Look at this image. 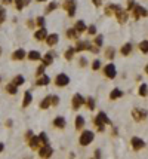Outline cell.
Here are the masks:
<instances>
[{
	"mask_svg": "<svg viewBox=\"0 0 148 159\" xmlns=\"http://www.w3.org/2000/svg\"><path fill=\"white\" fill-rule=\"evenodd\" d=\"M95 124H96V126H98V131L102 132L104 125H105V124H111V121L108 119V116L104 113V112H99L98 116H96V119H95Z\"/></svg>",
	"mask_w": 148,
	"mask_h": 159,
	"instance_id": "6da1fadb",
	"label": "cell"
},
{
	"mask_svg": "<svg viewBox=\"0 0 148 159\" xmlns=\"http://www.w3.org/2000/svg\"><path fill=\"white\" fill-rule=\"evenodd\" d=\"M74 51L76 52H80V51H92L93 54H98L99 52V49L98 48H95V46H92L89 42H77V45H76V48H74Z\"/></svg>",
	"mask_w": 148,
	"mask_h": 159,
	"instance_id": "7a4b0ae2",
	"label": "cell"
},
{
	"mask_svg": "<svg viewBox=\"0 0 148 159\" xmlns=\"http://www.w3.org/2000/svg\"><path fill=\"white\" fill-rule=\"evenodd\" d=\"M93 132L92 131H83V134L80 137V144L81 146H88V144H91L92 141H93Z\"/></svg>",
	"mask_w": 148,
	"mask_h": 159,
	"instance_id": "3957f363",
	"label": "cell"
},
{
	"mask_svg": "<svg viewBox=\"0 0 148 159\" xmlns=\"http://www.w3.org/2000/svg\"><path fill=\"white\" fill-rule=\"evenodd\" d=\"M132 116H133V119L135 121H144V119H147L148 116V112L145 109H133L132 110Z\"/></svg>",
	"mask_w": 148,
	"mask_h": 159,
	"instance_id": "277c9868",
	"label": "cell"
},
{
	"mask_svg": "<svg viewBox=\"0 0 148 159\" xmlns=\"http://www.w3.org/2000/svg\"><path fill=\"white\" fill-rule=\"evenodd\" d=\"M132 9H133V18H135V20H139L141 16H148V11L145 9V8L139 6V5L133 6Z\"/></svg>",
	"mask_w": 148,
	"mask_h": 159,
	"instance_id": "5b68a950",
	"label": "cell"
},
{
	"mask_svg": "<svg viewBox=\"0 0 148 159\" xmlns=\"http://www.w3.org/2000/svg\"><path fill=\"white\" fill-rule=\"evenodd\" d=\"M64 9L68 12L70 16H74V13H76V0H65L64 2Z\"/></svg>",
	"mask_w": 148,
	"mask_h": 159,
	"instance_id": "8992f818",
	"label": "cell"
},
{
	"mask_svg": "<svg viewBox=\"0 0 148 159\" xmlns=\"http://www.w3.org/2000/svg\"><path fill=\"white\" fill-rule=\"evenodd\" d=\"M104 74H105L108 79H114L115 74H117V71H115V66H114V64H108V66H105V67H104Z\"/></svg>",
	"mask_w": 148,
	"mask_h": 159,
	"instance_id": "52a82bcc",
	"label": "cell"
},
{
	"mask_svg": "<svg viewBox=\"0 0 148 159\" xmlns=\"http://www.w3.org/2000/svg\"><path fill=\"white\" fill-rule=\"evenodd\" d=\"M52 153H53V149L50 147L49 144H45L43 147L40 149V152H39V155H40V158H43V159L50 158V156H52Z\"/></svg>",
	"mask_w": 148,
	"mask_h": 159,
	"instance_id": "ba28073f",
	"label": "cell"
},
{
	"mask_svg": "<svg viewBox=\"0 0 148 159\" xmlns=\"http://www.w3.org/2000/svg\"><path fill=\"white\" fill-rule=\"evenodd\" d=\"M55 83H57L58 86H67L70 83V78L67 74H64V73H61V74H58L57 79H55Z\"/></svg>",
	"mask_w": 148,
	"mask_h": 159,
	"instance_id": "9c48e42d",
	"label": "cell"
},
{
	"mask_svg": "<svg viewBox=\"0 0 148 159\" xmlns=\"http://www.w3.org/2000/svg\"><path fill=\"white\" fill-rule=\"evenodd\" d=\"M130 143H132V147L135 149V150H141V149L145 147V141L142 138H138V137H133L130 140Z\"/></svg>",
	"mask_w": 148,
	"mask_h": 159,
	"instance_id": "30bf717a",
	"label": "cell"
},
{
	"mask_svg": "<svg viewBox=\"0 0 148 159\" xmlns=\"http://www.w3.org/2000/svg\"><path fill=\"white\" fill-rule=\"evenodd\" d=\"M83 104H84V98H83L80 94H76V95L73 97V109L77 110V109H80Z\"/></svg>",
	"mask_w": 148,
	"mask_h": 159,
	"instance_id": "8fae6325",
	"label": "cell"
},
{
	"mask_svg": "<svg viewBox=\"0 0 148 159\" xmlns=\"http://www.w3.org/2000/svg\"><path fill=\"white\" fill-rule=\"evenodd\" d=\"M115 16H117V20H119L120 24H125L126 21H127V12L123 11L122 8H119V9L115 11Z\"/></svg>",
	"mask_w": 148,
	"mask_h": 159,
	"instance_id": "7c38bea8",
	"label": "cell"
},
{
	"mask_svg": "<svg viewBox=\"0 0 148 159\" xmlns=\"http://www.w3.org/2000/svg\"><path fill=\"white\" fill-rule=\"evenodd\" d=\"M25 51L24 49H18V51H15L13 54H12V60H15V61H21V60H24L25 58Z\"/></svg>",
	"mask_w": 148,
	"mask_h": 159,
	"instance_id": "4fadbf2b",
	"label": "cell"
},
{
	"mask_svg": "<svg viewBox=\"0 0 148 159\" xmlns=\"http://www.w3.org/2000/svg\"><path fill=\"white\" fill-rule=\"evenodd\" d=\"M33 101V95H31V92L27 91L24 94V101H22V107H28L30 104Z\"/></svg>",
	"mask_w": 148,
	"mask_h": 159,
	"instance_id": "5bb4252c",
	"label": "cell"
},
{
	"mask_svg": "<svg viewBox=\"0 0 148 159\" xmlns=\"http://www.w3.org/2000/svg\"><path fill=\"white\" fill-rule=\"evenodd\" d=\"M34 37L37 39V40H45L46 37H47V31H46L45 27H42V28H40L39 31H36Z\"/></svg>",
	"mask_w": 148,
	"mask_h": 159,
	"instance_id": "9a60e30c",
	"label": "cell"
},
{
	"mask_svg": "<svg viewBox=\"0 0 148 159\" xmlns=\"http://www.w3.org/2000/svg\"><path fill=\"white\" fill-rule=\"evenodd\" d=\"M58 40H59L58 34H49V36L46 37V42H47V45H49V46L57 45V43H58Z\"/></svg>",
	"mask_w": 148,
	"mask_h": 159,
	"instance_id": "2e32d148",
	"label": "cell"
},
{
	"mask_svg": "<svg viewBox=\"0 0 148 159\" xmlns=\"http://www.w3.org/2000/svg\"><path fill=\"white\" fill-rule=\"evenodd\" d=\"M53 57H55V54L53 52H47L45 57H43V66H50L52 64V61H53Z\"/></svg>",
	"mask_w": 148,
	"mask_h": 159,
	"instance_id": "e0dca14e",
	"label": "cell"
},
{
	"mask_svg": "<svg viewBox=\"0 0 148 159\" xmlns=\"http://www.w3.org/2000/svg\"><path fill=\"white\" fill-rule=\"evenodd\" d=\"M39 144H40V140H39V137H30L28 138V146L31 149H37L39 147Z\"/></svg>",
	"mask_w": 148,
	"mask_h": 159,
	"instance_id": "ac0fdd59",
	"label": "cell"
},
{
	"mask_svg": "<svg viewBox=\"0 0 148 159\" xmlns=\"http://www.w3.org/2000/svg\"><path fill=\"white\" fill-rule=\"evenodd\" d=\"M53 125L57 126V128H65V125H67V122H65V119H64V117L58 116L57 119H53Z\"/></svg>",
	"mask_w": 148,
	"mask_h": 159,
	"instance_id": "d6986e66",
	"label": "cell"
},
{
	"mask_svg": "<svg viewBox=\"0 0 148 159\" xmlns=\"http://www.w3.org/2000/svg\"><path fill=\"white\" fill-rule=\"evenodd\" d=\"M49 82H50V79H49L46 74H42L40 79L37 80V85H39V86H46V85H49Z\"/></svg>",
	"mask_w": 148,
	"mask_h": 159,
	"instance_id": "ffe728a7",
	"label": "cell"
},
{
	"mask_svg": "<svg viewBox=\"0 0 148 159\" xmlns=\"http://www.w3.org/2000/svg\"><path fill=\"white\" fill-rule=\"evenodd\" d=\"M119 8H120L119 5H108V6L105 8V13H107V15H113V13H115V11H117Z\"/></svg>",
	"mask_w": 148,
	"mask_h": 159,
	"instance_id": "44dd1931",
	"label": "cell"
},
{
	"mask_svg": "<svg viewBox=\"0 0 148 159\" xmlns=\"http://www.w3.org/2000/svg\"><path fill=\"white\" fill-rule=\"evenodd\" d=\"M74 125H76V129H81V128L84 126V117H83V116H77Z\"/></svg>",
	"mask_w": 148,
	"mask_h": 159,
	"instance_id": "7402d4cb",
	"label": "cell"
},
{
	"mask_svg": "<svg viewBox=\"0 0 148 159\" xmlns=\"http://www.w3.org/2000/svg\"><path fill=\"white\" fill-rule=\"evenodd\" d=\"M6 91L9 92V94H12V95H15V94L18 92V86L13 85V83H8V85H6Z\"/></svg>",
	"mask_w": 148,
	"mask_h": 159,
	"instance_id": "603a6c76",
	"label": "cell"
},
{
	"mask_svg": "<svg viewBox=\"0 0 148 159\" xmlns=\"http://www.w3.org/2000/svg\"><path fill=\"white\" fill-rule=\"evenodd\" d=\"M74 30H76L77 33H81V31L86 30V25H84L83 21H77V23H76V27H74Z\"/></svg>",
	"mask_w": 148,
	"mask_h": 159,
	"instance_id": "cb8c5ba5",
	"label": "cell"
},
{
	"mask_svg": "<svg viewBox=\"0 0 148 159\" xmlns=\"http://www.w3.org/2000/svg\"><path fill=\"white\" fill-rule=\"evenodd\" d=\"M122 95H123V92L120 91V89H113L111 94H110V98H111V100H117V98H120Z\"/></svg>",
	"mask_w": 148,
	"mask_h": 159,
	"instance_id": "d4e9b609",
	"label": "cell"
},
{
	"mask_svg": "<svg viewBox=\"0 0 148 159\" xmlns=\"http://www.w3.org/2000/svg\"><path fill=\"white\" fill-rule=\"evenodd\" d=\"M130 52H132V45L130 43H126V45L122 46V54L123 55H129Z\"/></svg>",
	"mask_w": 148,
	"mask_h": 159,
	"instance_id": "484cf974",
	"label": "cell"
},
{
	"mask_svg": "<svg viewBox=\"0 0 148 159\" xmlns=\"http://www.w3.org/2000/svg\"><path fill=\"white\" fill-rule=\"evenodd\" d=\"M49 106H50V95H47V97H46L45 100H43V101L40 103V109H43V110H46V109H47Z\"/></svg>",
	"mask_w": 148,
	"mask_h": 159,
	"instance_id": "4316f807",
	"label": "cell"
},
{
	"mask_svg": "<svg viewBox=\"0 0 148 159\" xmlns=\"http://www.w3.org/2000/svg\"><path fill=\"white\" fill-rule=\"evenodd\" d=\"M28 58H30L31 61H37V60H40V54H39L37 51H30V52H28Z\"/></svg>",
	"mask_w": 148,
	"mask_h": 159,
	"instance_id": "83f0119b",
	"label": "cell"
},
{
	"mask_svg": "<svg viewBox=\"0 0 148 159\" xmlns=\"http://www.w3.org/2000/svg\"><path fill=\"white\" fill-rule=\"evenodd\" d=\"M24 80H25V79H24V76L18 74V76L13 79V82H12V83H13V85H16V86H21V85L24 83Z\"/></svg>",
	"mask_w": 148,
	"mask_h": 159,
	"instance_id": "f1b7e54d",
	"label": "cell"
},
{
	"mask_svg": "<svg viewBox=\"0 0 148 159\" xmlns=\"http://www.w3.org/2000/svg\"><path fill=\"white\" fill-rule=\"evenodd\" d=\"M147 92H148V86L145 83H142L141 88H139V95H141V97H147Z\"/></svg>",
	"mask_w": 148,
	"mask_h": 159,
	"instance_id": "f546056e",
	"label": "cell"
},
{
	"mask_svg": "<svg viewBox=\"0 0 148 159\" xmlns=\"http://www.w3.org/2000/svg\"><path fill=\"white\" fill-rule=\"evenodd\" d=\"M139 49L144 52V54H148V40H144L139 43Z\"/></svg>",
	"mask_w": 148,
	"mask_h": 159,
	"instance_id": "4dcf8cb0",
	"label": "cell"
},
{
	"mask_svg": "<svg viewBox=\"0 0 148 159\" xmlns=\"http://www.w3.org/2000/svg\"><path fill=\"white\" fill-rule=\"evenodd\" d=\"M84 103H86V106H88V109H89V110H93V109H95V100H93V98L89 97V98H88Z\"/></svg>",
	"mask_w": 148,
	"mask_h": 159,
	"instance_id": "1f68e13d",
	"label": "cell"
},
{
	"mask_svg": "<svg viewBox=\"0 0 148 159\" xmlns=\"http://www.w3.org/2000/svg\"><path fill=\"white\" fill-rule=\"evenodd\" d=\"M105 55H107L108 60H113L114 55H115V51H114L113 48H108V49H107V52H105Z\"/></svg>",
	"mask_w": 148,
	"mask_h": 159,
	"instance_id": "d6a6232c",
	"label": "cell"
},
{
	"mask_svg": "<svg viewBox=\"0 0 148 159\" xmlns=\"http://www.w3.org/2000/svg\"><path fill=\"white\" fill-rule=\"evenodd\" d=\"M39 140L43 143V146H45V144H49V138H47V136H46L45 132H42V134L39 136Z\"/></svg>",
	"mask_w": 148,
	"mask_h": 159,
	"instance_id": "836d02e7",
	"label": "cell"
},
{
	"mask_svg": "<svg viewBox=\"0 0 148 159\" xmlns=\"http://www.w3.org/2000/svg\"><path fill=\"white\" fill-rule=\"evenodd\" d=\"M5 20H6V11L3 6H0V24L5 23Z\"/></svg>",
	"mask_w": 148,
	"mask_h": 159,
	"instance_id": "e575fe53",
	"label": "cell"
},
{
	"mask_svg": "<svg viewBox=\"0 0 148 159\" xmlns=\"http://www.w3.org/2000/svg\"><path fill=\"white\" fill-rule=\"evenodd\" d=\"M67 36H68L70 39H77V31L74 28H70L68 31H67Z\"/></svg>",
	"mask_w": 148,
	"mask_h": 159,
	"instance_id": "d590c367",
	"label": "cell"
},
{
	"mask_svg": "<svg viewBox=\"0 0 148 159\" xmlns=\"http://www.w3.org/2000/svg\"><path fill=\"white\" fill-rule=\"evenodd\" d=\"M57 3H55V2H52V3H49V6H47V8H46V12H47V13H50V12L52 11H55V9H57Z\"/></svg>",
	"mask_w": 148,
	"mask_h": 159,
	"instance_id": "8d00e7d4",
	"label": "cell"
},
{
	"mask_svg": "<svg viewBox=\"0 0 148 159\" xmlns=\"http://www.w3.org/2000/svg\"><path fill=\"white\" fill-rule=\"evenodd\" d=\"M74 52H76V51H74V48H70L68 51L65 52V60H71L73 55H74Z\"/></svg>",
	"mask_w": 148,
	"mask_h": 159,
	"instance_id": "74e56055",
	"label": "cell"
},
{
	"mask_svg": "<svg viewBox=\"0 0 148 159\" xmlns=\"http://www.w3.org/2000/svg\"><path fill=\"white\" fill-rule=\"evenodd\" d=\"M58 103H59V98H58L57 95H50V104H53V106H58Z\"/></svg>",
	"mask_w": 148,
	"mask_h": 159,
	"instance_id": "f35d334b",
	"label": "cell"
},
{
	"mask_svg": "<svg viewBox=\"0 0 148 159\" xmlns=\"http://www.w3.org/2000/svg\"><path fill=\"white\" fill-rule=\"evenodd\" d=\"M36 74H37V76H42V74H45V66H43V64H42L40 67L37 68V71H36Z\"/></svg>",
	"mask_w": 148,
	"mask_h": 159,
	"instance_id": "ab89813d",
	"label": "cell"
},
{
	"mask_svg": "<svg viewBox=\"0 0 148 159\" xmlns=\"http://www.w3.org/2000/svg\"><path fill=\"white\" fill-rule=\"evenodd\" d=\"M15 5H16V9H18V11H21V9L24 8V2H22V0H15Z\"/></svg>",
	"mask_w": 148,
	"mask_h": 159,
	"instance_id": "60d3db41",
	"label": "cell"
},
{
	"mask_svg": "<svg viewBox=\"0 0 148 159\" xmlns=\"http://www.w3.org/2000/svg\"><path fill=\"white\" fill-rule=\"evenodd\" d=\"M37 25H39L40 28L45 27V18H43V16H39V18H37Z\"/></svg>",
	"mask_w": 148,
	"mask_h": 159,
	"instance_id": "b9f144b4",
	"label": "cell"
},
{
	"mask_svg": "<svg viewBox=\"0 0 148 159\" xmlns=\"http://www.w3.org/2000/svg\"><path fill=\"white\" fill-rule=\"evenodd\" d=\"M102 42H104L102 36H96V39H95V45H96V46H101V45H102Z\"/></svg>",
	"mask_w": 148,
	"mask_h": 159,
	"instance_id": "7bdbcfd3",
	"label": "cell"
},
{
	"mask_svg": "<svg viewBox=\"0 0 148 159\" xmlns=\"http://www.w3.org/2000/svg\"><path fill=\"white\" fill-rule=\"evenodd\" d=\"M99 67H101V61H99V60H95L93 64H92V68H93V70H98Z\"/></svg>",
	"mask_w": 148,
	"mask_h": 159,
	"instance_id": "ee69618b",
	"label": "cell"
},
{
	"mask_svg": "<svg viewBox=\"0 0 148 159\" xmlns=\"http://www.w3.org/2000/svg\"><path fill=\"white\" fill-rule=\"evenodd\" d=\"M88 31H89V34H95L96 33V27H95V25H91V27L88 28Z\"/></svg>",
	"mask_w": 148,
	"mask_h": 159,
	"instance_id": "f6af8a7d",
	"label": "cell"
},
{
	"mask_svg": "<svg viewBox=\"0 0 148 159\" xmlns=\"http://www.w3.org/2000/svg\"><path fill=\"white\" fill-rule=\"evenodd\" d=\"M27 25H28L30 28H33V27H34L36 24H34V21H33V20H28V21H27Z\"/></svg>",
	"mask_w": 148,
	"mask_h": 159,
	"instance_id": "bcb514c9",
	"label": "cell"
},
{
	"mask_svg": "<svg viewBox=\"0 0 148 159\" xmlns=\"http://www.w3.org/2000/svg\"><path fill=\"white\" fill-rule=\"evenodd\" d=\"M80 66H81V67H84V66H86V58H80Z\"/></svg>",
	"mask_w": 148,
	"mask_h": 159,
	"instance_id": "7dc6e473",
	"label": "cell"
},
{
	"mask_svg": "<svg viewBox=\"0 0 148 159\" xmlns=\"http://www.w3.org/2000/svg\"><path fill=\"white\" fill-rule=\"evenodd\" d=\"M101 2H102V0H93V5H95V6H101Z\"/></svg>",
	"mask_w": 148,
	"mask_h": 159,
	"instance_id": "c3c4849f",
	"label": "cell"
},
{
	"mask_svg": "<svg viewBox=\"0 0 148 159\" xmlns=\"http://www.w3.org/2000/svg\"><path fill=\"white\" fill-rule=\"evenodd\" d=\"M25 137H27V138H30V137H33V131H28V132L25 134Z\"/></svg>",
	"mask_w": 148,
	"mask_h": 159,
	"instance_id": "681fc988",
	"label": "cell"
},
{
	"mask_svg": "<svg viewBox=\"0 0 148 159\" xmlns=\"http://www.w3.org/2000/svg\"><path fill=\"white\" fill-rule=\"evenodd\" d=\"M3 150H5V144H3V143H0V153H2Z\"/></svg>",
	"mask_w": 148,
	"mask_h": 159,
	"instance_id": "f907efd6",
	"label": "cell"
},
{
	"mask_svg": "<svg viewBox=\"0 0 148 159\" xmlns=\"http://www.w3.org/2000/svg\"><path fill=\"white\" fill-rule=\"evenodd\" d=\"M12 0H2V3H5V5H9Z\"/></svg>",
	"mask_w": 148,
	"mask_h": 159,
	"instance_id": "816d5d0a",
	"label": "cell"
},
{
	"mask_svg": "<svg viewBox=\"0 0 148 159\" xmlns=\"http://www.w3.org/2000/svg\"><path fill=\"white\" fill-rule=\"evenodd\" d=\"M22 2H24V6H27V5H30L31 0H22Z\"/></svg>",
	"mask_w": 148,
	"mask_h": 159,
	"instance_id": "f5cc1de1",
	"label": "cell"
},
{
	"mask_svg": "<svg viewBox=\"0 0 148 159\" xmlns=\"http://www.w3.org/2000/svg\"><path fill=\"white\" fill-rule=\"evenodd\" d=\"M145 71H147V74H148V64L145 66Z\"/></svg>",
	"mask_w": 148,
	"mask_h": 159,
	"instance_id": "db71d44e",
	"label": "cell"
},
{
	"mask_svg": "<svg viewBox=\"0 0 148 159\" xmlns=\"http://www.w3.org/2000/svg\"><path fill=\"white\" fill-rule=\"evenodd\" d=\"M37 2H46V0H37Z\"/></svg>",
	"mask_w": 148,
	"mask_h": 159,
	"instance_id": "11a10c76",
	"label": "cell"
},
{
	"mask_svg": "<svg viewBox=\"0 0 148 159\" xmlns=\"http://www.w3.org/2000/svg\"><path fill=\"white\" fill-rule=\"evenodd\" d=\"M0 55H2V48H0Z\"/></svg>",
	"mask_w": 148,
	"mask_h": 159,
	"instance_id": "9f6ffc18",
	"label": "cell"
},
{
	"mask_svg": "<svg viewBox=\"0 0 148 159\" xmlns=\"http://www.w3.org/2000/svg\"><path fill=\"white\" fill-rule=\"evenodd\" d=\"M93 159H98V158H93Z\"/></svg>",
	"mask_w": 148,
	"mask_h": 159,
	"instance_id": "6f0895ef",
	"label": "cell"
},
{
	"mask_svg": "<svg viewBox=\"0 0 148 159\" xmlns=\"http://www.w3.org/2000/svg\"><path fill=\"white\" fill-rule=\"evenodd\" d=\"M0 80H2V79H0Z\"/></svg>",
	"mask_w": 148,
	"mask_h": 159,
	"instance_id": "680465c9",
	"label": "cell"
}]
</instances>
